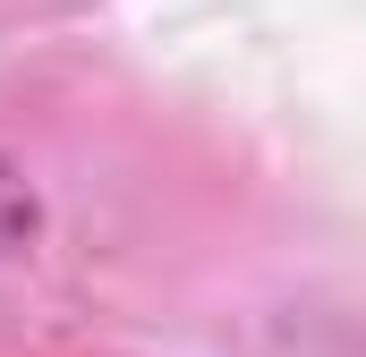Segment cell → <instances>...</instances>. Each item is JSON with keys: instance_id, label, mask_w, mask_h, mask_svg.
Segmentation results:
<instances>
[{"instance_id": "1", "label": "cell", "mask_w": 366, "mask_h": 357, "mask_svg": "<svg viewBox=\"0 0 366 357\" xmlns=\"http://www.w3.org/2000/svg\"><path fill=\"white\" fill-rule=\"evenodd\" d=\"M26 238H34V196H26V178L0 162V256L26 247Z\"/></svg>"}]
</instances>
